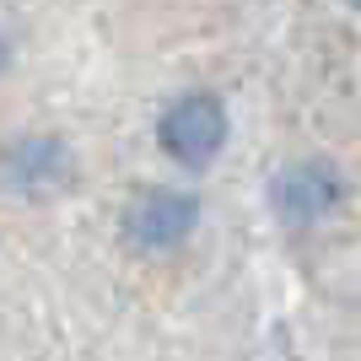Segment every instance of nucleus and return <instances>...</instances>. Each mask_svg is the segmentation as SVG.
Listing matches in <instances>:
<instances>
[{
  "mask_svg": "<svg viewBox=\"0 0 361 361\" xmlns=\"http://www.w3.org/2000/svg\"><path fill=\"white\" fill-rule=\"evenodd\" d=\"M75 183V157L60 135H22L0 151V189L22 200H54Z\"/></svg>",
  "mask_w": 361,
  "mask_h": 361,
  "instance_id": "obj_2",
  "label": "nucleus"
},
{
  "mask_svg": "<svg viewBox=\"0 0 361 361\" xmlns=\"http://www.w3.org/2000/svg\"><path fill=\"white\" fill-rule=\"evenodd\" d=\"M340 205V173L329 162H291L270 178V211L286 226H313Z\"/></svg>",
  "mask_w": 361,
  "mask_h": 361,
  "instance_id": "obj_4",
  "label": "nucleus"
},
{
  "mask_svg": "<svg viewBox=\"0 0 361 361\" xmlns=\"http://www.w3.org/2000/svg\"><path fill=\"white\" fill-rule=\"evenodd\" d=\"M200 221V200L183 195V189H146V195L130 200L124 211V238L135 254H167L178 248Z\"/></svg>",
  "mask_w": 361,
  "mask_h": 361,
  "instance_id": "obj_3",
  "label": "nucleus"
},
{
  "mask_svg": "<svg viewBox=\"0 0 361 361\" xmlns=\"http://www.w3.org/2000/svg\"><path fill=\"white\" fill-rule=\"evenodd\" d=\"M157 146L167 162H178L183 173H205L226 146V108L216 92H183L178 103L162 108L157 119Z\"/></svg>",
  "mask_w": 361,
  "mask_h": 361,
  "instance_id": "obj_1",
  "label": "nucleus"
},
{
  "mask_svg": "<svg viewBox=\"0 0 361 361\" xmlns=\"http://www.w3.org/2000/svg\"><path fill=\"white\" fill-rule=\"evenodd\" d=\"M345 6H356V0H345Z\"/></svg>",
  "mask_w": 361,
  "mask_h": 361,
  "instance_id": "obj_6",
  "label": "nucleus"
},
{
  "mask_svg": "<svg viewBox=\"0 0 361 361\" xmlns=\"http://www.w3.org/2000/svg\"><path fill=\"white\" fill-rule=\"evenodd\" d=\"M11 65V44H6V32H0V71Z\"/></svg>",
  "mask_w": 361,
  "mask_h": 361,
  "instance_id": "obj_5",
  "label": "nucleus"
}]
</instances>
